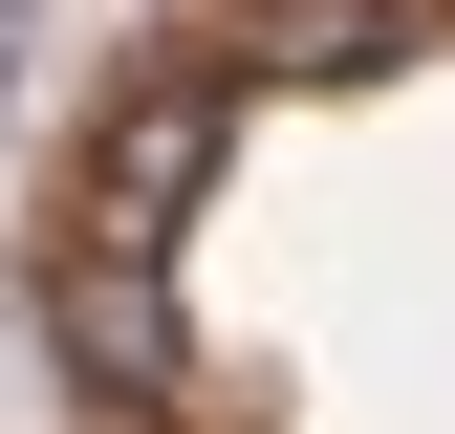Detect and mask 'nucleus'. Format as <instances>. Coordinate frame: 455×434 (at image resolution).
<instances>
[{
    "mask_svg": "<svg viewBox=\"0 0 455 434\" xmlns=\"http://www.w3.org/2000/svg\"><path fill=\"white\" fill-rule=\"evenodd\" d=\"M44 348H66L87 391H131V413H196V326L152 283V239H66L44 261Z\"/></svg>",
    "mask_w": 455,
    "mask_h": 434,
    "instance_id": "nucleus-1",
    "label": "nucleus"
},
{
    "mask_svg": "<svg viewBox=\"0 0 455 434\" xmlns=\"http://www.w3.org/2000/svg\"><path fill=\"white\" fill-rule=\"evenodd\" d=\"M217 131H239V87H217V66H152L87 131V239H152V261H174V217L217 196Z\"/></svg>",
    "mask_w": 455,
    "mask_h": 434,
    "instance_id": "nucleus-2",
    "label": "nucleus"
},
{
    "mask_svg": "<svg viewBox=\"0 0 455 434\" xmlns=\"http://www.w3.org/2000/svg\"><path fill=\"white\" fill-rule=\"evenodd\" d=\"M390 44H412L390 0H282V66H390Z\"/></svg>",
    "mask_w": 455,
    "mask_h": 434,
    "instance_id": "nucleus-3",
    "label": "nucleus"
}]
</instances>
